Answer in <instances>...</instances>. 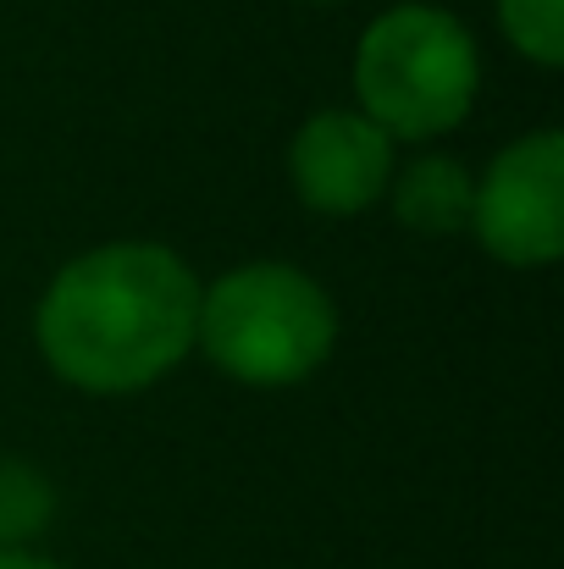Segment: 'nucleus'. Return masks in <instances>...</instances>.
<instances>
[{
	"label": "nucleus",
	"mask_w": 564,
	"mask_h": 569,
	"mask_svg": "<svg viewBox=\"0 0 564 569\" xmlns=\"http://www.w3.org/2000/svg\"><path fill=\"white\" fill-rule=\"evenodd\" d=\"M504 33L543 67L564 61V0H498Z\"/></svg>",
	"instance_id": "8"
},
{
	"label": "nucleus",
	"mask_w": 564,
	"mask_h": 569,
	"mask_svg": "<svg viewBox=\"0 0 564 569\" xmlns=\"http://www.w3.org/2000/svg\"><path fill=\"white\" fill-rule=\"evenodd\" d=\"M355 83L382 133L432 139L465 122L476 100V44L437 6H393L360 39Z\"/></svg>",
	"instance_id": "3"
},
{
	"label": "nucleus",
	"mask_w": 564,
	"mask_h": 569,
	"mask_svg": "<svg viewBox=\"0 0 564 569\" xmlns=\"http://www.w3.org/2000/svg\"><path fill=\"white\" fill-rule=\"evenodd\" d=\"M0 569H56L50 559H33V553H22V548H0Z\"/></svg>",
	"instance_id": "9"
},
{
	"label": "nucleus",
	"mask_w": 564,
	"mask_h": 569,
	"mask_svg": "<svg viewBox=\"0 0 564 569\" xmlns=\"http://www.w3.org/2000/svg\"><path fill=\"white\" fill-rule=\"evenodd\" d=\"M476 238L509 266H548L564 249V139L532 133L493 161L471 210Z\"/></svg>",
	"instance_id": "4"
},
{
	"label": "nucleus",
	"mask_w": 564,
	"mask_h": 569,
	"mask_svg": "<svg viewBox=\"0 0 564 569\" xmlns=\"http://www.w3.org/2000/svg\"><path fill=\"white\" fill-rule=\"evenodd\" d=\"M288 167H294V189L305 204H316L327 216H355L387 189L393 144L372 117L321 111L316 122L299 128Z\"/></svg>",
	"instance_id": "5"
},
{
	"label": "nucleus",
	"mask_w": 564,
	"mask_h": 569,
	"mask_svg": "<svg viewBox=\"0 0 564 569\" xmlns=\"http://www.w3.org/2000/svg\"><path fill=\"white\" fill-rule=\"evenodd\" d=\"M194 338L238 381L288 387L305 381L338 338L333 299L294 266H238L199 293Z\"/></svg>",
	"instance_id": "2"
},
{
	"label": "nucleus",
	"mask_w": 564,
	"mask_h": 569,
	"mask_svg": "<svg viewBox=\"0 0 564 569\" xmlns=\"http://www.w3.org/2000/svg\"><path fill=\"white\" fill-rule=\"evenodd\" d=\"M199 282L172 249L111 243L72 260L39 305V349L89 392H133L167 377L194 343Z\"/></svg>",
	"instance_id": "1"
},
{
	"label": "nucleus",
	"mask_w": 564,
	"mask_h": 569,
	"mask_svg": "<svg viewBox=\"0 0 564 569\" xmlns=\"http://www.w3.org/2000/svg\"><path fill=\"white\" fill-rule=\"evenodd\" d=\"M56 515V492L33 465L0 459V548H22L33 542Z\"/></svg>",
	"instance_id": "7"
},
{
	"label": "nucleus",
	"mask_w": 564,
	"mask_h": 569,
	"mask_svg": "<svg viewBox=\"0 0 564 569\" xmlns=\"http://www.w3.org/2000/svg\"><path fill=\"white\" fill-rule=\"evenodd\" d=\"M393 210L409 232H465L471 227V210H476V183L459 161L448 156H432V161H415L404 172V183L393 193Z\"/></svg>",
	"instance_id": "6"
}]
</instances>
